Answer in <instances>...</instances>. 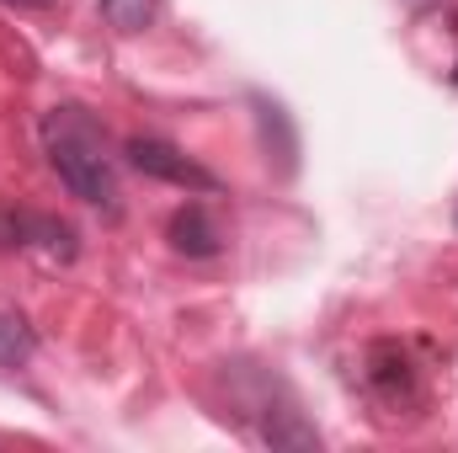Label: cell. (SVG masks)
<instances>
[{
	"instance_id": "obj_1",
	"label": "cell",
	"mask_w": 458,
	"mask_h": 453,
	"mask_svg": "<svg viewBox=\"0 0 458 453\" xmlns=\"http://www.w3.org/2000/svg\"><path fill=\"white\" fill-rule=\"evenodd\" d=\"M43 150H48V166L59 171V182L70 187V198L117 214V160L107 150V128L86 113L81 102H59L43 113Z\"/></svg>"
},
{
	"instance_id": "obj_2",
	"label": "cell",
	"mask_w": 458,
	"mask_h": 453,
	"mask_svg": "<svg viewBox=\"0 0 458 453\" xmlns=\"http://www.w3.org/2000/svg\"><path fill=\"white\" fill-rule=\"evenodd\" d=\"M123 155H128V166L139 171V176H149V182H165V187H182V192H219V176L208 171V166H198L182 144H171V139H155V133H133L128 144H123Z\"/></svg>"
},
{
	"instance_id": "obj_3",
	"label": "cell",
	"mask_w": 458,
	"mask_h": 453,
	"mask_svg": "<svg viewBox=\"0 0 458 453\" xmlns=\"http://www.w3.org/2000/svg\"><path fill=\"white\" fill-rule=\"evenodd\" d=\"M368 389L384 406H411L416 400V368L400 352V341H373L368 346Z\"/></svg>"
},
{
	"instance_id": "obj_4",
	"label": "cell",
	"mask_w": 458,
	"mask_h": 453,
	"mask_svg": "<svg viewBox=\"0 0 458 453\" xmlns=\"http://www.w3.org/2000/svg\"><path fill=\"white\" fill-rule=\"evenodd\" d=\"M165 240H171V251L176 256H187V261H208V256H219L225 251V235L214 225V214H208V203H182L176 214H171V225H165Z\"/></svg>"
},
{
	"instance_id": "obj_5",
	"label": "cell",
	"mask_w": 458,
	"mask_h": 453,
	"mask_svg": "<svg viewBox=\"0 0 458 453\" xmlns=\"http://www.w3.org/2000/svg\"><path fill=\"white\" fill-rule=\"evenodd\" d=\"M27 251H43L48 261H75V225L54 219V214H27Z\"/></svg>"
},
{
	"instance_id": "obj_6",
	"label": "cell",
	"mask_w": 458,
	"mask_h": 453,
	"mask_svg": "<svg viewBox=\"0 0 458 453\" xmlns=\"http://www.w3.org/2000/svg\"><path fill=\"white\" fill-rule=\"evenodd\" d=\"M261 438L272 443V449H320V432L293 411V406H277V411H267V422H261Z\"/></svg>"
},
{
	"instance_id": "obj_7",
	"label": "cell",
	"mask_w": 458,
	"mask_h": 453,
	"mask_svg": "<svg viewBox=\"0 0 458 453\" xmlns=\"http://www.w3.org/2000/svg\"><path fill=\"white\" fill-rule=\"evenodd\" d=\"M256 123H261V144H272V133H277V160H283V176H288V171H293V155H299V139H293L288 113H283L277 102L256 97Z\"/></svg>"
},
{
	"instance_id": "obj_8",
	"label": "cell",
	"mask_w": 458,
	"mask_h": 453,
	"mask_svg": "<svg viewBox=\"0 0 458 453\" xmlns=\"http://www.w3.org/2000/svg\"><path fill=\"white\" fill-rule=\"evenodd\" d=\"M97 11H102V21H107L113 32L133 38V32L155 27V16H160V0H97Z\"/></svg>"
},
{
	"instance_id": "obj_9",
	"label": "cell",
	"mask_w": 458,
	"mask_h": 453,
	"mask_svg": "<svg viewBox=\"0 0 458 453\" xmlns=\"http://www.w3.org/2000/svg\"><path fill=\"white\" fill-rule=\"evenodd\" d=\"M32 352H38L32 326H27L21 315L0 310V368H27V363H32Z\"/></svg>"
},
{
	"instance_id": "obj_10",
	"label": "cell",
	"mask_w": 458,
	"mask_h": 453,
	"mask_svg": "<svg viewBox=\"0 0 458 453\" xmlns=\"http://www.w3.org/2000/svg\"><path fill=\"white\" fill-rule=\"evenodd\" d=\"M0 251H27V214L0 203Z\"/></svg>"
},
{
	"instance_id": "obj_11",
	"label": "cell",
	"mask_w": 458,
	"mask_h": 453,
	"mask_svg": "<svg viewBox=\"0 0 458 453\" xmlns=\"http://www.w3.org/2000/svg\"><path fill=\"white\" fill-rule=\"evenodd\" d=\"M5 5H32V11H43V5H59V0H5Z\"/></svg>"
}]
</instances>
